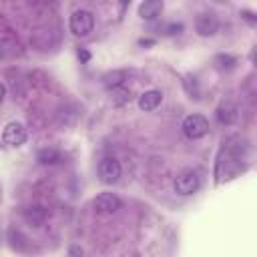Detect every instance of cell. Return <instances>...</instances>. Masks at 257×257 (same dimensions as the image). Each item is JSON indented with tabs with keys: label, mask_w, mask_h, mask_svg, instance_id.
<instances>
[{
	"label": "cell",
	"mask_w": 257,
	"mask_h": 257,
	"mask_svg": "<svg viewBox=\"0 0 257 257\" xmlns=\"http://www.w3.org/2000/svg\"><path fill=\"white\" fill-rule=\"evenodd\" d=\"M68 26H70V32L72 34H76V36H86V34H90L92 32V28H94V16H92V12H88V10H74L72 14H70V18H68Z\"/></svg>",
	"instance_id": "cell-1"
},
{
	"label": "cell",
	"mask_w": 257,
	"mask_h": 257,
	"mask_svg": "<svg viewBox=\"0 0 257 257\" xmlns=\"http://www.w3.org/2000/svg\"><path fill=\"white\" fill-rule=\"evenodd\" d=\"M187 139H201L209 133V120L203 114H189L181 124Z\"/></svg>",
	"instance_id": "cell-2"
},
{
	"label": "cell",
	"mask_w": 257,
	"mask_h": 257,
	"mask_svg": "<svg viewBox=\"0 0 257 257\" xmlns=\"http://www.w3.org/2000/svg\"><path fill=\"white\" fill-rule=\"evenodd\" d=\"M199 185H201L199 175H197L193 169L181 171V173L175 177V183H173V187H175V191H177L179 195H193V193L199 189Z\"/></svg>",
	"instance_id": "cell-3"
},
{
	"label": "cell",
	"mask_w": 257,
	"mask_h": 257,
	"mask_svg": "<svg viewBox=\"0 0 257 257\" xmlns=\"http://www.w3.org/2000/svg\"><path fill=\"white\" fill-rule=\"evenodd\" d=\"M120 209V199L114 193H98L92 199V211L96 215H112Z\"/></svg>",
	"instance_id": "cell-4"
},
{
	"label": "cell",
	"mask_w": 257,
	"mask_h": 257,
	"mask_svg": "<svg viewBox=\"0 0 257 257\" xmlns=\"http://www.w3.org/2000/svg\"><path fill=\"white\" fill-rule=\"evenodd\" d=\"M120 173H122L120 163L116 159H112V157H106V159H102L98 163V179L102 183H106V185L116 183L120 179Z\"/></svg>",
	"instance_id": "cell-5"
},
{
	"label": "cell",
	"mask_w": 257,
	"mask_h": 257,
	"mask_svg": "<svg viewBox=\"0 0 257 257\" xmlns=\"http://www.w3.org/2000/svg\"><path fill=\"white\" fill-rule=\"evenodd\" d=\"M26 126L22 124V122H16V120H12V122H8L6 126H4V133H2V139H4V143L6 145H10V147H20L24 141H26Z\"/></svg>",
	"instance_id": "cell-6"
},
{
	"label": "cell",
	"mask_w": 257,
	"mask_h": 257,
	"mask_svg": "<svg viewBox=\"0 0 257 257\" xmlns=\"http://www.w3.org/2000/svg\"><path fill=\"white\" fill-rule=\"evenodd\" d=\"M30 44L36 48V50H50L54 44H56V38H54V32L50 28H38L30 34Z\"/></svg>",
	"instance_id": "cell-7"
},
{
	"label": "cell",
	"mask_w": 257,
	"mask_h": 257,
	"mask_svg": "<svg viewBox=\"0 0 257 257\" xmlns=\"http://www.w3.org/2000/svg\"><path fill=\"white\" fill-rule=\"evenodd\" d=\"M195 28L201 36H213L217 30H219V20L213 12H203L197 16V22H195Z\"/></svg>",
	"instance_id": "cell-8"
},
{
	"label": "cell",
	"mask_w": 257,
	"mask_h": 257,
	"mask_svg": "<svg viewBox=\"0 0 257 257\" xmlns=\"http://www.w3.org/2000/svg\"><path fill=\"white\" fill-rule=\"evenodd\" d=\"M22 215H24V221H26L28 225H32V227H40V225L46 221V211H44V207H40V205H30V207H26V209L22 211Z\"/></svg>",
	"instance_id": "cell-9"
},
{
	"label": "cell",
	"mask_w": 257,
	"mask_h": 257,
	"mask_svg": "<svg viewBox=\"0 0 257 257\" xmlns=\"http://www.w3.org/2000/svg\"><path fill=\"white\" fill-rule=\"evenodd\" d=\"M163 100V94L159 90H145L139 96V108L141 110H155Z\"/></svg>",
	"instance_id": "cell-10"
},
{
	"label": "cell",
	"mask_w": 257,
	"mask_h": 257,
	"mask_svg": "<svg viewBox=\"0 0 257 257\" xmlns=\"http://www.w3.org/2000/svg\"><path fill=\"white\" fill-rule=\"evenodd\" d=\"M163 12V2L159 0H147L139 6V16L145 20H155L157 16H161Z\"/></svg>",
	"instance_id": "cell-11"
},
{
	"label": "cell",
	"mask_w": 257,
	"mask_h": 257,
	"mask_svg": "<svg viewBox=\"0 0 257 257\" xmlns=\"http://www.w3.org/2000/svg\"><path fill=\"white\" fill-rule=\"evenodd\" d=\"M36 159H38V163H42V165H56V163L62 161V155H60V151H56V149H52V147H44V149H40V151L36 153Z\"/></svg>",
	"instance_id": "cell-12"
},
{
	"label": "cell",
	"mask_w": 257,
	"mask_h": 257,
	"mask_svg": "<svg viewBox=\"0 0 257 257\" xmlns=\"http://www.w3.org/2000/svg\"><path fill=\"white\" fill-rule=\"evenodd\" d=\"M235 118H237L235 106H231V104H223V106H219V110H217V120H219L221 124H231Z\"/></svg>",
	"instance_id": "cell-13"
},
{
	"label": "cell",
	"mask_w": 257,
	"mask_h": 257,
	"mask_svg": "<svg viewBox=\"0 0 257 257\" xmlns=\"http://www.w3.org/2000/svg\"><path fill=\"white\" fill-rule=\"evenodd\" d=\"M110 98H112L114 104H124L131 98V90H126L122 84L120 86H114V88H110Z\"/></svg>",
	"instance_id": "cell-14"
},
{
	"label": "cell",
	"mask_w": 257,
	"mask_h": 257,
	"mask_svg": "<svg viewBox=\"0 0 257 257\" xmlns=\"http://www.w3.org/2000/svg\"><path fill=\"white\" fill-rule=\"evenodd\" d=\"M215 64L219 68H233L235 66V58L231 54H217L215 56Z\"/></svg>",
	"instance_id": "cell-15"
},
{
	"label": "cell",
	"mask_w": 257,
	"mask_h": 257,
	"mask_svg": "<svg viewBox=\"0 0 257 257\" xmlns=\"http://www.w3.org/2000/svg\"><path fill=\"white\" fill-rule=\"evenodd\" d=\"M122 78H124V72H110L104 76V82L108 88H114V86H120L122 84Z\"/></svg>",
	"instance_id": "cell-16"
},
{
	"label": "cell",
	"mask_w": 257,
	"mask_h": 257,
	"mask_svg": "<svg viewBox=\"0 0 257 257\" xmlns=\"http://www.w3.org/2000/svg\"><path fill=\"white\" fill-rule=\"evenodd\" d=\"M68 257H82L80 245H70V247H68Z\"/></svg>",
	"instance_id": "cell-17"
},
{
	"label": "cell",
	"mask_w": 257,
	"mask_h": 257,
	"mask_svg": "<svg viewBox=\"0 0 257 257\" xmlns=\"http://www.w3.org/2000/svg\"><path fill=\"white\" fill-rule=\"evenodd\" d=\"M4 96H6V86L0 82V104H2V100H4Z\"/></svg>",
	"instance_id": "cell-18"
}]
</instances>
